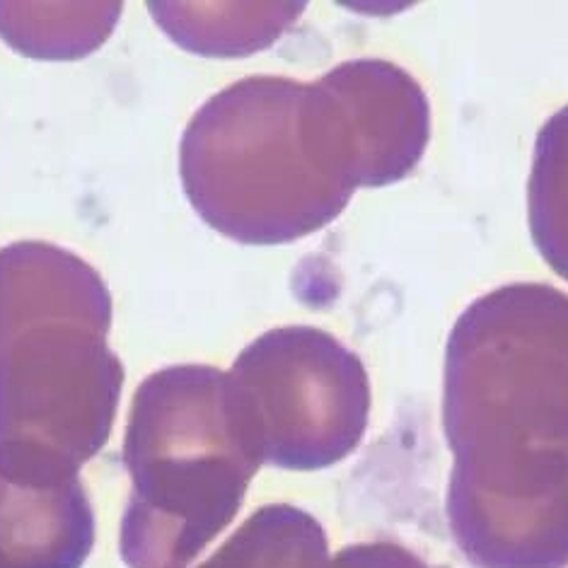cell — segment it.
<instances>
[{"label":"cell","instance_id":"1","mask_svg":"<svg viewBox=\"0 0 568 568\" xmlns=\"http://www.w3.org/2000/svg\"><path fill=\"white\" fill-rule=\"evenodd\" d=\"M453 527L498 564L568 559V295L510 283L471 303L445 348Z\"/></svg>","mask_w":568,"mask_h":568},{"label":"cell","instance_id":"2","mask_svg":"<svg viewBox=\"0 0 568 568\" xmlns=\"http://www.w3.org/2000/svg\"><path fill=\"white\" fill-rule=\"evenodd\" d=\"M110 329V288L78 254L0 250V475L71 481L104 448L124 387Z\"/></svg>","mask_w":568,"mask_h":568},{"label":"cell","instance_id":"3","mask_svg":"<svg viewBox=\"0 0 568 568\" xmlns=\"http://www.w3.org/2000/svg\"><path fill=\"white\" fill-rule=\"evenodd\" d=\"M124 463L131 496L121 559L186 568L237 516L264 457L227 373L174 365L136 389Z\"/></svg>","mask_w":568,"mask_h":568},{"label":"cell","instance_id":"4","mask_svg":"<svg viewBox=\"0 0 568 568\" xmlns=\"http://www.w3.org/2000/svg\"><path fill=\"white\" fill-rule=\"evenodd\" d=\"M303 92L291 78L252 75L213 94L186 126L184 192L221 235L283 245L317 233L348 206L354 192L322 162Z\"/></svg>","mask_w":568,"mask_h":568},{"label":"cell","instance_id":"5","mask_svg":"<svg viewBox=\"0 0 568 568\" xmlns=\"http://www.w3.org/2000/svg\"><path fill=\"white\" fill-rule=\"evenodd\" d=\"M264 463L324 469L354 453L371 412L361 358L317 327L254 339L227 373Z\"/></svg>","mask_w":568,"mask_h":568},{"label":"cell","instance_id":"6","mask_svg":"<svg viewBox=\"0 0 568 568\" xmlns=\"http://www.w3.org/2000/svg\"><path fill=\"white\" fill-rule=\"evenodd\" d=\"M351 184L387 186L422 162L430 139L426 92L399 65L356 59L313 83Z\"/></svg>","mask_w":568,"mask_h":568},{"label":"cell","instance_id":"7","mask_svg":"<svg viewBox=\"0 0 568 568\" xmlns=\"http://www.w3.org/2000/svg\"><path fill=\"white\" fill-rule=\"evenodd\" d=\"M94 513L80 479L32 484L0 475V568H80Z\"/></svg>","mask_w":568,"mask_h":568},{"label":"cell","instance_id":"8","mask_svg":"<svg viewBox=\"0 0 568 568\" xmlns=\"http://www.w3.org/2000/svg\"><path fill=\"white\" fill-rule=\"evenodd\" d=\"M305 6H178L151 12L174 42L201 57H242L260 51L288 30Z\"/></svg>","mask_w":568,"mask_h":568},{"label":"cell","instance_id":"9","mask_svg":"<svg viewBox=\"0 0 568 568\" xmlns=\"http://www.w3.org/2000/svg\"><path fill=\"white\" fill-rule=\"evenodd\" d=\"M327 535L293 506H264L199 568H327Z\"/></svg>","mask_w":568,"mask_h":568},{"label":"cell","instance_id":"10","mask_svg":"<svg viewBox=\"0 0 568 568\" xmlns=\"http://www.w3.org/2000/svg\"><path fill=\"white\" fill-rule=\"evenodd\" d=\"M121 6L0 3V34L32 59H80L114 30Z\"/></svg>","mask_w":568,"mask_h":568},{"label":"cell","instance_id":"11","mask_svg":"<svg viewBox=\"0 0 568 568\" xmlns=\"http://www.w3.org/2000/svg\"><path fill=\"white\" fill-rule=\"evenodd\" d=\"M527 211L535 247L568 283V104L537 133Z\"/></svg>","mask_w":568,"mask_h":568}]
</instances>
